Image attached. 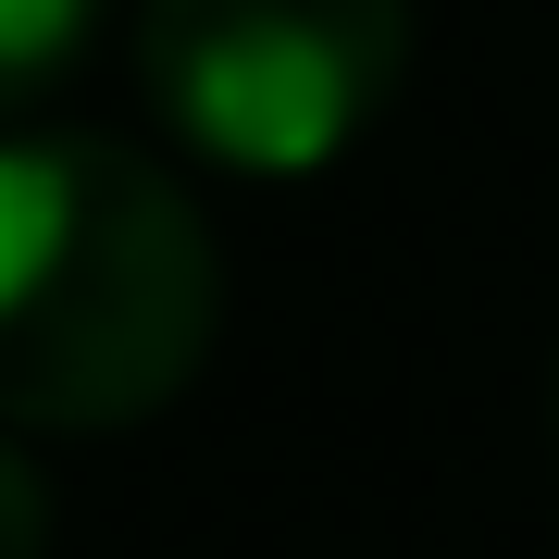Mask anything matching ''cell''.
I'll return each mask as SVG.
<instances>
[{
    "label": "cell",
    "instance_id": "6da1fadb",
    "mask_svg": "<svg viewBox=\"0 0 559 559\" xmlns=\"http://www.w3.org/2000/svg\"><path fill=\"white\" fill-rule=\"evenodd\" d=\"M224 311L212 224L150 150L0 124V423L124 436L200 373Z\"/></svg>",
    "mask_w": 559,
    "mask_h": 559
},
{
    "label": "cell",
    "instance_id": "7a4b0ae2",
    "mask_svg": "<svg viewBox=\"0 0 559 559\" xmlns=\"http://www.w3.org/2000/svg\"><path fill=\"white\" fill-rule=\"evenodd\" d=\"M411 75V0H138V87L224 175H323Z\"/></svg>",
    "mask_w": 559,
    "mask_h": 559
},
{
    "label": "cell",
    "instance_id": "3957f363",
    "mask_svg": "<svg viewBox=\"0 0 559 559\" xmlns=\"http://www.w3.org/2000/svg\"><path fill=\"white\" fill-rule=\"evenodd\" d=\"M112 0H0V124L38 112L62 75L87 62V38H100Z\"/></svg>",
    "mask_w": 559,
    "mask_h": 559
},
{
    "label": "cell",
    "instance_id": "277c9868",
    "mask_svg": "<svg viewBox=\"0 0 559 559\" xmlns=\"http://www.w3.org/2000/svg\"><path fill=\"white\" fill-rule=\"evenodd\" d=\"M0 559H50V485L13 436H0Z\"/></svg>",
    "mask_w": 559,
    "mask_h": 559
}]
</instances>
